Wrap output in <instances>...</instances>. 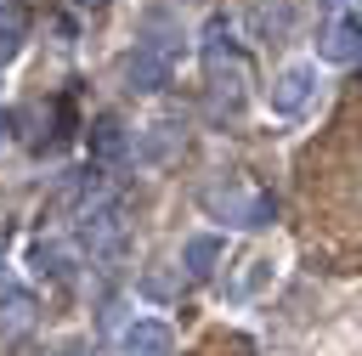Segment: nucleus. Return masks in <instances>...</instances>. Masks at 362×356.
I'll return each instance as SVG.
<instances>
[{"label":"nucleus","instance_id":"18","mask_svg":"<svg viewBox=\"0 0 362 356\" xmlns=\"http://www.w3.org/2000/svg\"><path fill=\"white\" fill-rule=\"evenodd\" d=\"M79 6H90V0H79Z\"/></svg>","mask_w":362,"mask_h":356},{"label":"nucleus","instance_id":"14","mask_svg":"<svg viewBox=\"0 0 362 356\" xmlns=\"http://www.w3.org/2000/svg\"><path fill=\"white\" fill-rule=\"evenodd\" d=\"M34 266H40L51 283H68V277H74V260H68V249H62V243H45V237L34 243Z\"/></svg>","mask_w":362,"mask_h":356},{"label":"nucleus","instance_id":"4","mask_svg":"<svg viewBox=\"0 0 362 356\" xmlns=\"http://www.w3.org/2000/svg\"><path fill=\"white\" fill-rule=\"evenodd\" d=\"M317 85H322L317 62H283V68L272 73V85H266V107H272L277 119H300V113L317 102Z\"/></svg>","mask_w":362,"mask_h":356},{"label":"nucleus","instance_id":"17","mask_svg":"<svg viewBox=\"0 0 362 356\" xmlns=\"http://www.w3.org/2000/svg\"><path fill=\"white\" fill-rule=\"evenodd\" d=\"M6 130H11V113H0V141H6Z\"/></svg>","mask_w":362,"mask_h":356},{"label":"nucleus","instance_id":"7","mask_svg":"<svg viewBox=\"0 0 362 356\" xmlns=\"http://www.w3.org/2000/svg\"><path fill=\"white\" fill-rule=\"evenodd\" d=\"M272 271H277V266H272V254H243V260H238V271L221 283V299H232V305L255 299V294L272 283Z\"/></svg>","mask_w":362,"mask_h":356},{"label":"nucleus","instance_id":"15","mask_svg":"<svg viewBox=\"0 0 362 356\" xmlns=\"http://www.w3.org/2000/svg\"><path fill=\"white\" fill-rule=\"evenodd\" d=\"M288 0H260L255 6V28H260V40H283L288 34Z\"/></svg>","mask_w":362,"mask_h":356},{"label":"nucleus","instance_id":"9","mask_svg":"<svg viewBox=\"0 0 362 356\" xmlns=\"http://www.w3.org/2000/svg\"><path fill=\"white\" fill-rule=\"evenodd\" d=\"M175 147H181V124H175V119H158V124L136 130V141H130V158L153 170V164H164Z\"/></svg>","mask_w":362,"mask_h":356},{"label":"nucleus","instance_id":"13","mask_svg":"<svg viewBox=\"0 0 362 356\" xmlns=\"http://www.w3.org/2000/svg\"><path fill=\"white\" fill-rule=\"evenodd\" d=\"M23 40H28V17H23V6H17V0H0V68L23 51Z\"/></svg>","mask_w":362,"mask_h":356},{"label":"nucleus","instance_id":"12","mask_svg":"<svg viewBox=\"0 0 362 356\" xmlns=\"http://www.w3.org/2000/svg\"><path fill=\"white\" fill-rule=\"evenodd\" d=\"M124 350H130V356H170V350H175V333H170L164 322H147V316H141V322L124 328Z\"/></svg>","mask_w":362,"mask_h":356},{"label":"nucleus","instance_id":"5","mask_svg":"<svg viewBox=\"0 0 362 356\" xmlns=\"http://www.w3.org/2000/svg\"><path fill=\"white\" fill-rule=\"evenodd\" d=\"M317 57L322 62H362V0L351 11H334L317 28Z\"/></svg>","mask_w":362,"mask_h":356},{"label":"nucleus","instance_id":"2","mask_svg":"<svg viewBox=\"0 0 362 356\" xmlns=\"http://www.w3.org/2000/svg\"><path fill=\"white\" fill-rule=\"evenodd\" d=\"M175 57H181V28L170 23V11H147L136 45L124 51V90H136V96L164 90L175 73Z\"/></svg>","mask_w":362,"mask_h":356},{"label":"nucleus","instance_id":"11","mask_svg":"<svg viewBox=\"0 0 362 356\" xmlns=\"http://www.w3.org/2000/svg\"><path fill=\"white\" fill-rule=\"evenodd\" d=\"M90 158H96V164H119V158H130V136H124V124H119L113 113H102V119L90 124Z\"/></svg>","mask_w":362,"mask_h":356},{"label":"nucleus","instance_id":"16","mask_svg":"<svg viewBox=\"0 0 362 356\" xmlns=\"http://www.w3.org/2000/svg\"><path fill=\"white\" fill-rule=\"evenodd\" d=\"M322 6H328V17H334V11H351L356 0H322Z\"/></svg>","mask_w":362,"mask_h":356},{"label":"nucleus","instance_id":"10","mask_svg":"<svg viewBox=\"0 0 362 356\" xmlns=\"http://www.w3.org/2000/svg\"><path fill=\"white\" fill-rule=\"evenodd\" d=\"M221 260H226V237H215V232H192V237L181 243V266H187V277H209Z\"/></svg>","mask_w":362,"mask_h":356},{"label":"nucleus","instance_id":"1","mask_svg":"<svg viewBox=\"0 0 362 356\" xmlns=\"http://www.w3.org/2000/svg\"><path fill=\"white\" fill-rule=\"evenodd\" d=\"M204 73H209V113L215 119H232L243 107V90H249V62L238 51V28L226 11H209L204 17Z\"/></svg>","mask_w":362,"mask_h":356},{"label":"nucleus","instance_id":"6","mask_svg":"<svg viewBox=\"0 0 362 356\" xmlns=\"http://www.w3.org/2000/svg\"><path fill=\"white\" fill-rule=\"evenodd\" d=\"M79 237H85V249H90V260H113L119 249H124V215H119V203H90L85 209V226H79Z\"/></svg>","mask_w":362,"mask_h":356},{"label":"nucleus","instance_id":"3","mask_svg":"<svg viewBox=\"0 0 362 356\" xmlns=\"http://www.w3.org/2000/svg\"><path fill=\"white\" fill-rule=\"evenodd\" d=\"M198 203H204V215H215L226 226H272V198L249 181H215L198 192Z\"/></svg>","mask_w":362,"mask_h":356},{"label":"nucleus","instance_id":"8","mask_svg":"<svg viewBox=\"0 0 362 356\" xmlns=\"http://www.w3.org/2000/svg\"><path fill=\"white\" fill-rule=\"evenodd\" d=\"M34 311H40V299L23 283L0 277V339H17L23 328H34Z\"/></svg>","mask_w":362,"mask_h":356}]
</instances>
